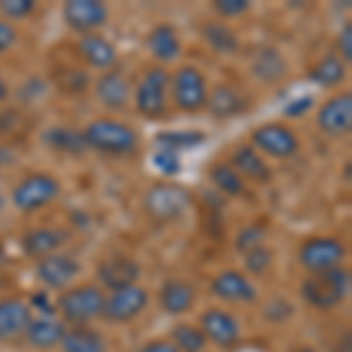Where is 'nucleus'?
<instances>
[{"mask_svg":"<svg viewBox=\"0 0 352 352\" xmlns=\"http://www.w3.org/2000/svg\"><path fill=\"white\" fill-rule=\"evenodd\" d=\"M36 10L33 0H0V12L5 14V21L24 19Z\"/></svg>","mask_w":352,"mask_h":352,"instance_id":"36","label":"nucleus"},{"mask_svg":"<svg viewBox=\"0 0 352 352\" xmlns=\"http://www.w3.org/2000/svg\"><path fill=\"white\" fill-rule=\"evenodd\" d=\"M146 45H148L151 54L155 56L162 64H169V61H176L181 54V41L179 33L172 24H157L151 28L148 38H146Z\"/></svg>","mask_w":352,"mask_h":352,"instance_id":"26","label":"nucleus"},{"mask_svg":"<svg viewBox=\"0 0 352 352\" xmlns=\"http://www.w3.org/2000/svg\"><path fill=\"white\" fill-rule=\"evenodd\" d=\"M265 240V228H261V226H247V228L240 230V235L235 237V247L237 252H249V249L258 247V244H263Z\"/></svg>","mask_w":352,"mask_h":352,"instance_id":"37","label":"nucleus"},{"mask_svg":"<svg viewBox=\"0 0 352 352\" xmlns=\"http://www.w3.org/2000/svg\"><path fill=\"white\" fill-rule=\"evenodd\" d=\"M82 139L87 148L99 151L104 155H127L139 148V134L127 122L99 118L82 129Z\"/></svg>","mask_w":352,"mask_h":352,"instance_id":"2","label":"nucleus"},{"mask_svg":"<svg viewBox=\"0 0 352 352\" xmlns=\"http://www.w3.org/2000/svg\"><path fill=\"white\" fill-rule=\"evenodd\" d=\"M204 109L212 113V118L217 120H228V118H237L240 113H244L247 109V99L237 87L232 85H214L212 92L207 94V104Z\"/></svg>","mask_w":352,"mask_h":352,"instance_id":"20","label":"nucleus"},{"mask_svg":"<svg viewBox=\"0 0 352 352\" xmlns=\"http://www.w3.org/2000/svg\"><path fill=\"white\" fill-rule=\"evenodd\" d=\"M350 270L345 265L310 275L300 285V298L315 310H333L350 296Z\"/></svg>","mask_w":352,"mask_h":352,"instance_id":"1","label":"nucleus"},{"mask_svg":"<svg viewBox=\"0 0 352 352\" xmlns=\"http://www.w3.org/2000/svg\"><path fill=\"white\" fill-rule=\"evenodd\" d=\"M252 146L261 155L287 160V157H294L298 153L300 141L292 127H287L282 122H268L252 132Z\"/></svg>","mask_w":352,"mask_h":352,"instance_id":"10","label":"nucleus"},{"mask_svg":"<svg viewBox=\"0 0 352 352\" xmlns=\"http://www.w3.org/2000/svg\"><path fill=\"white\" fill-rule=\"evenodd\" d=\"M200 331L204 333L207 343L219 348H232L240 340V322L223 308H207L200 315Z\"/></svg>","mask_w":352,"mask_h":352,"instance_id":"14","label":"nucleus"},{"mask_svg":"<svg viewBox=\"0 0 352 352\" xmlns=\"http://www.w3.org/2000/svg\"><path fill=\"white\" fill-rule=\"evenodd\" d=\"M94 94L96 101L109 111H124L132 101V82L127 80L124 73L111 68V71L101 73V78L96 80Z\"/></svg>","mask_w":352,"mask_h":352,"instance_id":"15","label":"nucleus"},{"mask_svg":"<svg viewBox=\"0 0 352 352\" xmlns=\"http://www.w3.org/2000/svg\"><path fill=\"white\" fill-rule=\"evenodd\" d=\"M252 73L254 78L265 85H275L280 80H285L287 73H289V66H287V59L282 56L280 50L275 47H261L256 50L252 59Z\"/></svg>","mask_w":352,"mask_h":352,"instance_id":"24","label":"nucleus"},{"mask_svg":"<svg viewBox=\"0 0 352 352\" xmlns=\"http://www.w3.org/2000/svg\"><path fill=\"white\" fill-rule=\"evenodd\" d=\"M31 305L19 298H0V343L24 336L31 322Z\"/></svg>","mask_w":352,"mask_h":352,"instance_id":"22","label":"nucleus"},{"mask_svg":"<svg viewBox=\"0 0 352 352\" xmlns=\"http://www.w3.org/2000/svg\"><path fill=\"white\" fill-rule=\"evenodd\" d=\"M202 41L221 54H232L240 50V38L226 21H207L200 28Z\"/></svg>","mask_w":352,"mask_h":352,"instance_id":"29","label":"nucleus"},{"mask_svg":"<svg viewBox=\"0 0 352 352\" xmlns=\"http://www.w3.org/2000/svg\"><path fill=\"white\" fill-rule=\"evenodd\" d=\"M212 294L228 303H254L256 300V287L240 270H221L212 280Z\"/></svg>","mask_w":352,"mask_h":352,"instance_id":"16","label":"nucleus"},{"mask_svg":"<svg viewBox=\"0 0 352 352\" xmlns=\"http://www.w3.org/2000/svg\"><path fill=\"white\" fill-rule=\"evenodd\" d=\"M317 129L329 139H343L352 129V94L340 92L327 99L317 111Z\"/></svg>","mask_w":352,"mask_h":352,"instance_id":"11","label":"nucleus"},{"mask_svg":"<svg viewBox=\"0 0 352 352\" xmlns=\"http://www.w3.org/2000/svg\"><path fill=\"white\" fill-rule=\"evenodd\" d=\"M345 254H348V249H345L343 240L331 235H315L308 237L298 247V263L310 275H320V272L338 268L343 263Z\"/></svg>","mask_w":352,"mask_h":352,"instance_id":"8","label":"nucleus"},{"mask_svg":"<svg viewBox=\"0 0 352 352\" xmlns=\"http://www.w3.org/2000/svg\"><path fill=\"white\" fill-rule=\"evenodd\" d=\"M136 111L148 120L164 118L169 106V73L162 66H153L139 78V85L132 92Z\"/></svg>","mask_w":352,"mask_h":352,"instance_id":"4","label":"nucleus"},{"mask_svg":"<svg viewBox=\"0 0 352 352\" xmlns=\"http://www.w3.org/2000/svg\"><path fill=\"white\" fill-rule=\"evenodd\" d=\"M190 202L192 197L184 186L167 184V181L151 186L144 195L146 214L157 223H169V221L181 219L190 209Z\"/></svg>","mask_w":352,"mask_h":352,"instance_id":"5","label":"nucleus"},{"mask_svg":"<svg viewBox=\"0 0 352 352\" xmlns=\"http://www.w3.org/2000/svg\"><path fill=\"white\" fill-rule=\"evenodd\" d=\"M43 144L54 151L68 153V155H82L87 151V144L82 139V132L71 127H50L43 134Z\"/></svg>","mask_w":352,"mask_h":352,"instance_id":"30","label":"nucleus"},{"mask_svg":"<svg viewBox=\"0 0 352 352\" xmlns=\"http://www.w3.org/2000/svg\"><path fill=\"white\" fill-rule=\"evenodd\" d=\"M61 192L59 179L47 172H33L24 176L12 188V204L16 212L31 214L54 202Z\"/></svg>","mask_w":352,"mask_h":352,"instance_id":"6","label":"nucleus"},{"mask_svg":"<svg viewBox=\"0 0 352 352\" xmlns=\"http://www.w3.org/2000/svg\"><path fill=\"white\" fill-rule=\"evenodd\" d=\"M292 352H317L315 348H296V350H292Z\"/></svg>","mask_w":352,"mask_h":352,"instance_id":"46","label":"nucleus"},{"mask_svg":"<svg viewBox=\"0 0 352 352\" xmlns=\"http://www.w3.org/2000/svg\"><path fill=\"white\" fill-rule=\"evenodd\" d=\"M249 8H252L249 0H217V3H214V12H217L221 19L242 16L244 12H249Z\"/></svg>","mask_w":352,"mask_h":352,"instance_id":"38","label":"nucleus"},{"mask_svg":"<svg viewBox=\"0 0 352 352\" xmlns=\"http://www.w3.org/2000/svg\"><path fill=\"white\" fill-rule=\"evenodd\" d=\"M160 308L172 317L186 315L195 303V289L184 280H167L157 294Z\"/></svg>","mask_w":352,"mask_h":352,"instance_id":"25","label":"nucleus"},{"mask_svg":"<svg viewBox=\"0 0 352 352\" xmlns=\"http://www.w3.org/2000/svg\"><path fill=\"white\" fill-rule=\"evenodd\" d=\"M12 160H14L12 151H10V148H5V146H0V164H10Z\"/></svg>","mask_w":352,"mask_h":352,"instance_id":"44","label":"nucleus"},{"mask_svg":"<svg viewBox=\"0 0 352 352\" xmlns=\"http://www.w3.org/2000/svg\"><path fill=\"white\" fill-rule=\"evenodd\" d=\"M270 263H272V252L265 244H258V247L244 252V270H247L249 275H254V277L265 275Z\"/></svg>","mask_w":352,"mask_h":352,"instance_id":"34","label":"nucleus"},{"mask_svg":"<svg viewBox=\"0 0 352 352\" xmlns=\"http://www.w3.org/2000/svg\"><path fill=\"white\" fill-rule=\"evenodd\" d=\"M139 352H179V350L172 345V340L157 338V340H148V343H146Z\"/></svg>","mask_w":352,"mask_h":352,"instance_id":"42","label":"nucleus"},{"mask_svg":"<svg viewBox=\"0 0 352 352\" xmlns=\"http://www.w3.org/2000/svg\"><path fill=\"white\" fill-rule=\"evenodd\" d=\"M336 56L343 61L345 66L352 61V24H350V21L340 28V33L336 38Z\"/></svg>","mask_w":352,"mask_h":352,"instance_id":"39","label":"nucleus"},{"mask_svg":"<svg viewBox=\"0 0 352 352\" xmlns=\"http://www.w3.org/2000/svg\"><path fill=\"white\" fill-rule=\"evenodd\" d=\"M228 164L242 176V179L256 181V184H268V181L272 179L270 164L265 162V157L249 144L235 146V151L230 153V162Z\"/></svg>","mask_w":352,"mask_h":352,"instance_id":"19","label":"nucleus"},{"mask_svg":"<svg viewBox=\"0 0 352 352\" xmlns=\"http://www.w3.org/2000/svg\"><path fill=\"white\" fill-rule=\"evenodd\" d=\"M10 96V89H8V82L0 78V101H5Z\"/></svg>","mask_w":352,"mask_h":352,"instance_id":"45","label":"nucleus"},{"mask_svg":"<svg viewBox=\"0 0 352 352\" xmlns=\"http://www.w3.org/2000/svg\"><path fill=\"white\" fill-rule=\"evenodd\" d=\"M139 263L127 256H113L96 265V280L109 292H118V289H124L129 285H139Z\"/></svg>","mask_w":352,"mask_h":352,"instance_id":"17","label":"nucleus"},{"mask_svg":"<svg viewBox=\"0 0 352 352\" xmlns=\"http://www.w3.org/2000/svg\"><path fill=\"white\" fill-rule=\"evenodd\" d=\"M207 141V136L200 129H172V132H160L155 136V144L157 148H167V151H174V153H184V151H190V148H197Z\"/></svg>","mask_w":352,"mask_h":352,"instance_id":"31","label":"nucleus"},{"mask_svg":"<svg viewBox=\"0 0 352 352\" xmlns=\"http://www.w3.org/2000/svg\"><path fill=\"white\" fill-rule=\"evenodd\" d=\"M78 275H80V263L61 252L38 258L36 263V277L47 289H56V292H64V289L73 287Z\"/></svg>","mask_w":352,"mask_h":352,"instance_id":"13","label":"nucleus"},{"mask_svg":"<svg viewBox=\"0 0 352 352\" xmlns=\"http://www.w3.org/2000/svg\"><path fill=\"white\" fill-rule=\"evenodd\" d=\"M68 230L61 228H33L21 237V249L33 258H45L56 254L68 242Z\"/></svg>","mask_w":352,"mask_h":352,"instance_id":"23","label":"nucleus"},{"mask_svg":"<svg viewBox=\"0 0 352 352\" xmlns=\"http://www.w3.org/2000/svg\"><path fill=\"white\" fill-rule=\"evenodd\" d=\"M106 294L96 285L68 287L56 298V310L66 327H87V322L101 317Z\"/></svg>","mask_w":352,"mask_h":352,"instance_id":"3","label":"nucleus"},{"mask_svg":"<svg viewBox=\"0 0 352 352\" xmlns=\"http://www.w3.org/2000/svg\"><path fill=\"white\" fill-rule=\"evenodd\" d=\"M16 38H19V33H16V28L12 26V21L0 19V54L8 52L16 43Z\"/></svg>","mask_w":352,"mask_h":352,"instance_id":"41","label":"nucleus"},{"mask_svg":"<svg viewBox=\"0 0 352 352\" xmlns=\"http://www.w3.org/2000/svg\"><path fill=\"white\" fill-rule=\"evenodd\" d=\"M61 14L68 28H73L78 36L99 33V28L109 21V8L99 0H68Z\"/></svg>","mask_w":352,"mask_h":352,"instance_id":"12","label":"nucleus"},{"mask_svg":"<svg viewBox=\"0 0 352 352\" xmlns=\"http://www.w3.org/2000/svg\"><path fill=\"white\" fill-rule=\"evenodd\" d=\"M308 78L320 87H338L348 78V66L336 54H327L308 71Z\"/></svg>","mask_w":352,"mask_h":352,"instance_id":"28","label":"nucleus"},{"mask_svg":"<svg viewBox=\"0 0 352 352\" xmlns=\"http://www.w3.org/2000/svg\"><path fill=\"white\" fill-rule=\"evenodd\" d=\"M3 209H5V195L0 192V212H3Z\"/></svg>","mask_w":352,"mask_h":352,"instance_id":"47","label":"nucleus"},{"mask_svg":"<svg viewBox=\"0 0 352 352\" xmlns=\"http://www.w3.org/2000/svg\"><path fill=\"white\" fill-rule=\"evenodd\" d=\"M59 345L64 352H106L104 336L89 327H66Z\"/></svg>","mask_w":352,"mask_h":352,"instance_id":"27","label":"nucleus"},{"mask_svg":"<svg viewBox=\"0 0 352 352\" xmlns=\"http://www.w3.org/2000/svg\"><path fill=\"white\" fill-rule=\"evenodd\" d=\"M209 181H212L214 188L226 197H240L244 192V179L228 162L212 164V167H209Z\"/></svg>","mask_w":352,"mask_h":352,"instance_id":"32","label":"nucleus"},{"mask_svg":"<svg viewBox=\"0 0 352 352\" xmlns=\"http://www.w3.org/2000/svg\"><path fill=\"white\" fill-rule=\"evenodd\" d=\"M153 167L157 169L162 176H176L181 174V155L167 148H157L151 157Z\"/></svg>","mask_w":352,"mask_h":352,"instance_id":"35","label":"nucleus"},{"mask_svg":"<svg viewBox=\"0 0 352 352\" xmlns=\"http://www.w3.org/2000/svg\"><path fill=\"white\" fill-rule=\"evenodd\" d=\"M312 104H315L312 96H296V99H292L285 106V116L287 118H300L312 109Z\"/></svg>","mask_w":352,"mask_h":352,"instance_id":"40","label":"nucleus"},{"mask_svg":"<svg viewBox=\"0 0 352 352\" xmlns=\"http://www.w3.org/2000/svg\"><path fill=\"white\" fill-rule=\"evenodd\" d=\"M76 50L89 66L99 68V71H111V68L118 64L116 45L106 36H101V33H85V36H78Z\"/></svg>","mask_w":352,"mask_h":352,"instance_id":"18","label":"nucleus"},{"mask_svg":"<svg viewBox=\"0 0 352 352\" xmlns=\"http://www.w3.org/2000/svg\"><path fill=\"white\" fill-rule=\"evenodd\" d=\"M151 303V294L141 285H129L118 292H111L106 296L104 312L101 317L109 320L111 324H127V322L136 320Z\"/></svg>","mask_w":352,"mask_h":352,"instance_id":"9","label":"nucleus"},{"mask_svg":"<svg viewBox=\"0 0 352 352\" xmlns=\"http://www.w3.org/2000/svg\"><path fill=\"white\" fill-rule=\"evenodd\" d=\"M169 338H172V345L179 352H204V348H207V338L200 331V327L186 324V322L174 324L172 331H169Z\"/></svg>","mask_w":352,"mask_h":352,"instance_id":"33","label":"nucleus"},{"mask_svg":"<svg viewBox=\"0 0 352 352\" xmlns=\"http://www.w3.org/2000/svg\"><path fill=\"white\" fill-rule=\"evenodd\" d=\"M207 80L204 73L195 66H181L169 76V99L184 113H197L207 104Z\"/></svg>","mask_w":352,"mask_h":352,"instance_id":"7","label":"nucleus"},{"mask_svg":"<svg viewBox=\"0 0 352 352\" xmlns=\"http://www.w3.org/2000/svg\"><path fill=\"white\" fill-rule=\"evenodd\" d=\"M31 303H33V308L43 310V315H54V310H56L52 305H47V296H45V294H33Z\"/></svg>","mask_w":352,"mask_h":352,"instance_id":"43","label":"nucleus"},{"mask_svg":"<svg viewBox=\"0 0 352 352\" xmlns=\"http://www.w3.org/2000/svg\"><path fill=\"white\" fill-rule=\"evenodd\" d=\"M64 331L66 324L61 320H56L54 315H41V317H31V322H28L24 331V338L36 350H52L61 343Z\"/></svg>","mask_w":352,"mask_h":352,"instance_id":"21","label":"nucleus"}]
</instances>
